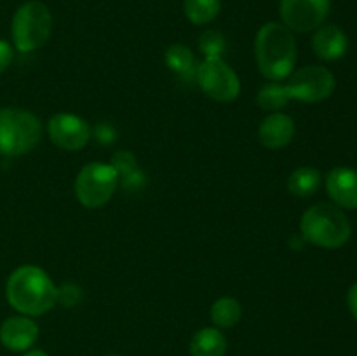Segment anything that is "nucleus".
Wrapping results in <instances>:
<instances>
[{
  "mask_svg": "<svg viewBox=\"0 0 357 356\" xmlns=\"http://www.w3.org/2000/svg\"><path fill=\"white\" fill-rule=\"evenodd\" d=\"M7 302L24 316H40L58 302V286L37 265H21L6 285Z\"/></svg>",
  "mask_w": 357,
  "mask_h": 356,
  "instance_id": "obj_1",
  "label": "nucleus"
},
{
  "mask_svg": "<svg viewBox=\"0 0 357 356\" xmlns=\"http://www.w3.org/2000/svg\"><path fill=\"white\" fill-rule=\"evenodd\" d=\"M255 58L265 79L272 82L288 79L296 63V40L293 31L282 23H265L255 38Z\"/></svg>",
  "mask_w": 357,
  "mask_h": 356,
  "instance_id": "obj_2",
  "label": "nucleus"
},
{
  "mask_svg": "<svg viewBox=\"0 0 357 356\" xmlns=\"http://www.w3.org/2000/svg\"><path fill=\"white\" fill-rule=\"evenodd\" d=\"M352 227L347 215L338 206L319 202L303 213L300 220V236L314 246L335 250L351 239Z\"/></svg>",
  "mask_w": 357,
  "mask_h": 356,
  "instance_id": "obj_3",
  "label": "nucleus"
},
{
  "mask_svg": "<svg viewBox=\"0 0 357 356\" xmlns=\"http://www.w3.org/2000/svg\"><path fill=\"white\" fill-rule=\"evenodd\" d=\"M42 138L40 119L24 108H0V154L9 157L24 156Z\"/></svg>",
  "mask_w": 357,
  "mask_h": 356,
  "instance_id": "obj_4",
  "label": "nucleus"
},
{
  "mask_svg": "<svg viewBox=\"0 0 357 356\" xmlns=\"http://www.w3.org/2000/svg\"><path fill=\"white\" fill-rule=\"evenodd\" d=\"M52 31V14L45 3L28 0L21 3L13 16L10 35L20 52H31L49 40Z\"/></svg>",
  "mask_w": 357,
  "mask_h": 356,
  "instance_id": "obj_5",
  "label": "nucleus"
},
{
  "mask_svg": "<svg viewBox=\"0 0 357 356\" xmlns=\"http://www.w3.org/2000/svg\"><path fill=\"white\" fill-rule=\"evenodd\" d=\"M119 185L117 171L112 164L87 163L75 178V195L82 206L89 209L101 208L115 194Z\"/></svg>",
  "mask_w": 357,
  "mask_h": 356,
  "instance_id": "obj_6",
  "label": "nucleus"
},
{
  "mask_svg": "<svg viewBox=\"0 0 357 356\" xmlns=\"http://www.w3.org/2000/svg\"><path fill=\"white\" fill-rule=\"evenodd\" d=\"M284 84L289 100H298L303 103H319L333 94L335 75L331 70L321 65H309L296 70L288 77Z\"/></svg>",
  "mask_w": 357,
  "mask_h": 356,
  "instance_id": "obj_7",
  "label": "nucleus"
},
{
  "mask_svg": "<svg viewBox=\"0 0 357 356\" xmlns=\"http://www.w3.org/2000/svg\"><path fill=\"white\" fill-rule=\"evenodd\" d=\"M195 82L216 101H234L241 94V80L232 66L223 59H204L199 63Z\"/></svg>",
  "mask_w": 357,
  "mask_h": 356,
  "instance_id": "obj_8",
  "label": "nucleus"
},
{
  "mask_svg": "<svg viewBox=\"0 0 357 356\" xmlns=\"http://www.w3.org/2000/svg\"><path fill=\"white\" fill-rule=\"evenodd\" d=\"M330 0H281L279 14L286 28L307 34L323 27L330 14Z\"/></svg>",
  "mask_w": 357,
  "mask_h": 356,
  "instance_id": "obj_9",
  "label": "nucleus"
},
{
  "mask_svg": "<svg viewBox=\"0 0 357 356\" xmlns=\"http://www.w3.org/2000/svg\"><path fill=\"white\" fill-rule=\"evenodd\" d=\"M47 135L56 147L75 152L89 143L91 126L75 114H56L49 119Z\"/></svg>",
  "mask_w": 357,
  "mask_h": 356,
  "instance_id": "obj_10",
  "label": "nucleus"
},
{
  "mask_svg": "<svg viewBox=\"0 0 357 356\" xmlns=\"http://www.w3.org/2000/svg\"><path fill=\"white\" fill-rule=\"evenodd\" d=\"M38 339V325L30 316H10L0 327V342L9 351H28Z\"/></svg>",
  "mask_w": 357,
  "mask_h": 356,
  "instance_id": "obj_11",
  "label": "nucleus"
},
{
  "mask_svg": "<svg viewBox=\"0 0 357 356\" xmlns=\"http://www.w3.org/2000/svg\"><path fill=\"white\" fill-rule=\"evenodd\" d=\"M326 191L340 209H357V171L338 166L326 175Z\"/></svg>",
  "mask_w": 357,
  "mask_h": 356,
  "instance_id": "obj_12",
  "label": "nucleus"
},
{
  "mask_svg": "<svg viewBox=\"0 0 357 356\" xmlns=\"http://www.w3.org/2000/svg\"><path fill=\"white\" fill-rule=\"evenodd\" d=\"M293 136H295V122L289 115L281 112H272L258 128V140L261 145L271 150L284 149L291 143Z\"/></svg>",
  "mask_w": 357,
  "mask_h": 356,
  "instance_id": "obj_13",
  "label": "nucleus"
},
{
  "mask_svg": "<svg viewBox=\"0 0 357 356\" xmlns=\"http://www.w3.org/2000/svg\"><path fill=\"white\" fill-rule=\"evenodd\" d=\"M312 51L324 61H337L349 51V37L337 24H323L312 37Z\"/></svg>",
  "mask_w": 357,
  "mask_h": 356,
  "instance_id": "obj_14",
  "label": "nucleus"
},
{
  "mask_svg": "<svg viewBox=\"0 0 357 356\" xmlns=\"http://www.w3.org/2000/svg\"><path fill=\"white\" fill-rule=\"evenodd\" d=\"M164 61L167 68L173 73H176L183 82H195L197 75L199 61L194 56V52L183 44H173L164 52Z\"/></svg>",
  "mask_w": 357,
  "mask_h": 356,
  "instance_id": "obj_15",
  "label": "nucleus"
},
{
  "mask_svg": "<svg viewBox=\"0 0 357 356\" xmlns=\"http://www.w3.org/2000/svg\"><path fill=\"white\" fill-rule=\"evenodd\" d=\"M188 349L192 356H223L227 353V339L220 328L206 327L195 332Z\"/></svg>",
  "mask_w": 357,
  "mask_h": 356,
  "instance_id": "obj_16",
  "label": "nucleus"
},
{
  "mask_svg": "<svg viewBox=\"0 0 357 356\" xmlns=\"http://www.w3.org/2000/svg\"><path fill=\"white\" fill-rule=\"evenodd\" d=\"M321 181H323V175L317 168L302 166L289 175L288 191L296 198H310L321 187Z\"/></svg>",
  "mask_w": 357,
  "mask_h": 356,
  "instance_id": "obj_17",
  "label": "nucleus"
},
{
  "mask_svg": "<svg viewBox=\"0 0 357 356\" xmlns=\"http://www.w3.org/2000/svg\"><path fill=\"white\" fill-rule=\"evenodd\" d=\"M241 316H243V307L234 297H222L211 306V321L216 328H232L234 325L239 323Z\"/></svg>",
  "mask_w": 357,
  "mask_h": 356,
  "instance_id": "obj_18",
  "label": "nucleus"
},
{
  "mask_svg": "<svg viewBox=\"0 0 357 356\" xmlns=\"http://www.w3.org/2000/svg\"><path fill=\"white\" fill-rule=\"evenodd\" d=\"M222 9V0H185L183 10L190 23L208 24L215 20Z\"/></svg>",
  "mask_w": 357,
  "mask_h": 356,
  "instance_id": "obj_19",
  "label": "nucleus"
},
{
  "mask_svg": "<svg viewBox=\"0 0 357 356\" xmlns=\"http://www.w3.org/2000/svg\"><path fill=\"white\" fill-rule=\"evenodd\" d=\"M288 101H289V94L284 84L268 82L258 91L257 103L261 110L279 112L282 107H286Z\"/></svg>",
  "mask_w": 357,
  "mask_h": 356,
  "instance_id": "obj_20",
  "label": "nucleus"
},
{
  "mask_svg": "<svg viewBox=\"0 0 357 356\" xmlns=\"http://www.w3.org/2000/svg\"><path fill=\"white\" fill-rule=\"evenodd\" d=\"M225 49V37L218 30H206L199 37V51L202 52L204 59H223Z\"/></svg>",
  "mask_w": 357,
  "mask_h": 356,
  "instance_id": "obj_21",
  "label": "nucleus"
},
{
  "mask_svg": "<svg viewBox=\"0 0 357 356\" xmlns=\"http://www.w3.org/2000/svg\"><path fill=\"white\" fill-rule=\"evenodd\" d=\"M112 168L117 171V175L129 177V175L136 171V157L131 152H128V150H121L112 159Z\"/></svg>",
  "mask_w": 357,
  "mask_h": 356,
  "instance_id": "obj_22",
  "label": "nucleus"
},
{
  "mask_svg": "<svg viewBox=\"0 0 357 356\" xmlns=\"http://www.w3.org/2000/svg\"><path fill=\"white\" fill-rule=\"evenodd\" d=\"M82 299V293H80V288L77 285H63L61 288H58V302H61L63 306H75L79 300Z\"/></svg>",
  "mask_w": 357,
  "mask_h": 356,
  "instance_id": "obj_23",
  "label": "nucleus"
},
{
  "mask_svg": "<svg viewBox=\"0 0 357 356\" xmlns=\"http://www.w3.org/2000/svg\"><path fill=\"white\" fill-rule=\"evenodd\" d=\"M14 59V47L7 40L0 38V73L6 72Z\"/></svg>",
  "mask_w": 357,
  "mask_h": 356,
  "instance_id": "obj_24",
  "label": "nucleus"
},
{
  "mask_svg": "<svg viewBox=\"0 0 357 356\" xmlns=\"http://www.w3.org/2000/svg\"><path fill=\"white\" fill-rule=\"evenodd\" d=\"M347 304H349V309H351V314L357 321V283H354V285L351 286V290H349Z\"/></svg>",
  "mask_w": 357,
  "mask_h": 356,
  "instance_id": "obj_25",
  "label": "nucleus"
},
{
  "mask_svg": "<svg viewBox=\"0 0 357 356\" xmlns=\"http://www.w3.org/2000/svg\"><path fill=\"white\" fill-rule=\"evenodd\" d=\"M23 356H49V355L45 351H42V349H30V351L24 353Z\"/></svg>",
  "mask_w": 357,
  "mask_h": 356,
  "instance_id": "obj_26",
  "label": "nucleus"
},
{
  "mask_svg": "<svg viewBox=\"0 0 357 356\" xmlns=\"http://www.w3.org/2000/svg\"><path fill=\"white\" fill-rule=\"evenodd\" d=\"M107 356H119V355H107Z\"/></svg>",
  "mask_w": 357,
  "mask_h": 356,
  "instance_id": "obj_27",
  "label": "nucleus"
}]
</instances>
